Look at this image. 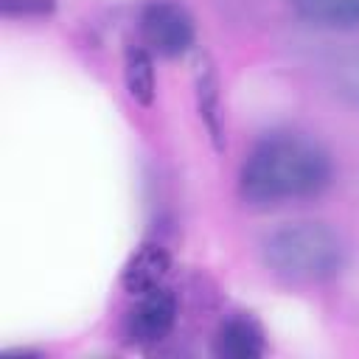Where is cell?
I'll use <instances>...</instances> for the list:
<instances>
[{
  "label": "cell",
  "mask_w": 359,
  "mask_h": 359,
  "mask_svg": "<svg viewBox=\"0 0 359 359\" xmlns=\"http://www.w3.org/2000/svg\"><path fill=\"white\" fill-rule=\"evenodd\" d=\"M264 264L289 283H323L342 272L345 244L323 222H292L264 238Z\"/></svg>",
  "instance_id": "obj_2"
},
{
  "label": "cell",
  "mask_w": 359,
  "mask_h": 359,
  "mask_svg": "<svg viewBox=\"0 0 359 359\" xmlns=\"http://www.w3.org/2000/svg\"><path fill=\"white\" fill-rule=\"evenodd\" d=\"M177 323V297L168 289H151L137 294V303L126 314V339L132 345H154L171 334Z\"/></svg>",
  "instance_id": "obj_4"
},
{
  "label": "cell",
  "mask_w": 359,
  "mask_h": 359,
  "mask_svg": "<svg viewBox=\"0 0 359 359\" xmlns=\"http://www.w3.org/2000/svg\"><path fill=\"white\" fill-rule=\"evenodd\" d=\"M196 95H199V115H202L210 137L216 140V146H222L219 90H216V73L210 70V65H199V73H196Z\"/></svg>",
  "instance_id": "obj_9"
},
{
  "label": "cell",
  "mask_w": 359,
  "mask_h": 359,
  "mask_svg": "<svg viewBox=\"0 0 359 359\" xmlns=\"http://www.w3.org/2000/svg\"><path fill=\"white\" fill-rule=\"evenodd\" d=\"M334 87H337V93L351 107L359 109V50H353V53H348L345 59L337 62V67H334Z\"/></svg>",
  "instance_id": "obj_10"
},
{
  "label": "cell",
  "mask_w": 359,
  "mask_h": 359,
  "mask_svg": "<svg viewBox=\"0 0 359 359\" xmlns=\"http://www.w3.org/2000/svg\"><path fill=\"white\" fill-rule=\"evenodd\" d=\"M6 17H45L53 11V0H0Z\"/></svg>",
  "instance_id": "obj_11"
},
{
  "label": "cell",
  "mask_w": 359,
  "mask_h": 359,
  "mask_svg": "<svg viewBox=\"0 0 359 359\" xmlns=\"http://www.w3.org/2000/svg\"><path fill=\"white\" fill-rule=\"evenodd\" d=\"M213 351L222 359H258L266 351V339L252 317L236 314L219 325L213 337Z\"/></svg>",
  "instance_id": "obj_5"
},
{
  "label": "cell",
  "mask_w": 359,
  "mask_h": 359,
  "mask_svg": "<svg viewBox=\"0 0 359 359\" xmlns=\"http://www.w3.org/2000/svg\"><path fill=\"white\" fill-rule=\"evenodd\" d=\"M331 182L328 151L300 132L261 137L241 163L238 194L247 205H280L317 196Z\"/></svg>",
  "instance_id": "obj_1"
},
{
  "label": "cell",
  "mask_w": 359,
  "mask_h": 359,
  "mask_svg": "<svg viewBox=\"0 0 359 359\" xmlns=\"http://www.w3.org/2000/svg\"><path fill=\"white\" fill-rule=\"evenodd\" d=\"M294 14L317 28H359V0H289Z\"/></svg>",
  "instance_id": "obj_7"
},
{
  "label": "cell",
  "mask_w": 359,
  "mask_h": 359,
  "mask_svg": "<svg viewBox=\"0 0 359 359\" xmlns=\"http://www.w3.org/2000/svg\"><path fill=\"white\" fill-rule=\"evenodd\" d=\"M123 81H126L132 101H137L140 107H151L154 93H157V79H154V62H151L149 48H135V45L126 48Z\"/></svg>",
  "instance_id": "obj_8"
},
{
  "label": "cell",
  "mask_w": 359,
  "mask_h": 359,
  "mask_svg": "<svg viewBox=\"0 0 359 359\" xmlns=\"http://www.w3.org/2000/svg\"><path fill=\"white\" fill-rule=\"evenodd\" d=\"M168 266H171L168 252L160 244H143L126 261V266L121 272V283L132 294H143V292L160 289L165 275H168Z\"/></svg>",
  "instance_id": "obj_6"
},
{
  "label": "cell",
  "mask_w": 359,
  "mask_h": 359,
  "mask_svg": "<svg viewBox=\"0 0 359 359\" xmlns=\"http://www.w3.org/2000/svg\"><path fill=\"white\" fill-rule=\"evenodd\" d=\"M140 36L157 56H182L194 45V20L174 0H151L140 11Z\"/></svg>",
  "instance_id": "obj_3"
}]
</instances>
